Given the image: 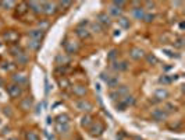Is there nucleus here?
Instances as JSON below:
<instances>
[{"instance_id":"nucleus-8","label":"nucleus","mask_w":185,"mask_h":140,"mask_svg":"<svg viewBox=\"0 0 185 140\" xmlns=\"http://www.w3.org/2000/svg\"><path fill=\"white\" fill-rule=\"evenodd\" d=\"M131 56L134 57V59H141L142 56H143V51H141V49H138V48H134L131 52Z\"/></svg>"},{"instance_id":"nucleus-5","label":"nucleus","mask_w":185,"mask_h":140,"mask_svg":"<svg viewBox=\"0 0 185 140\" xmlns=\"http://www.w3.org/2000/svg\"><path fill=\"white\" fill-rule=\"evenodd\" d=\"M42 7H43V11L45 13H47V14H52V13H54L56 11V6L54 4H52V3H42Z\"/></svg>"},{"instance_id":"nucleus-29","label":"nucleus","mask_w":185,"mask_h":140,"mask_svg":"<svg viewBox=\"0 0 185 140\" xmlns=\"http://www.w3.org/2000/svg\"><path fill=\"white\" fill-rule=\"evenodd\" d=\"M145 18H146V21H152V20H153V15H146Z\"/></svg>"},{"instance_id":"nucleus-19","label":"nucleus","mask_w":185,"mask_h":140,"mask_svg":"<svg viewBox=\"0 0 185 140\" xmlns=\"http://www.w3.org/2000/svg\"><path fill=\"white\" fill-rule=\"evenodd\" d=\"M134 102H135V99H134L132 97H125V99H124V102H122V104L127 107V105H132Z\"/></svg>"},{"instance_id":"nucleus-21","label":"nucleus","mask_w":185,"mask_h":140,"mask_svg":"<svg viewBox=\"0 0 185 140\" xmlns=\"http://www.w3.org/2000/svg\"><path fill=\"white\" fill-rule=\"evenodd\" d=\"M17 60H18V63H25V62H27V56L24 55V53H21V55L17 56Z\"/></svg>"},{"instance_id":"nucleus-23","label":"nucleus","mask_w":185,"mask_h":140,"mask_svg":"<svg viewBox=\"0 0 185 140\" xmlns=\"http://www.w3.org/2000/svg\"><path fill=\"white\" fill-rule=\"evenodd\" d=\"M109 85H111V87H114V85H116V84L118 83V79L117 77H114V79H109Z\"/></svg>"},{"instance_id":"nucleus-7","label":"nucleus","mask_w":185,"mask_h":140,"mask_svg":"<svg viewBox=\"0 0 185 140\" xmlns=\"http://www.w3.org/2000/svg\"><path fill=\"white\" fill-rule=\"evenodd\" d=\"M152 116H153L156 121H163V119L166 118V113H164L162 109H156V111L152 113Z\"/></svg>"},{"instance_id":"nucleus-9","label":"nucleus","mask_w":185,"mask_h":140,"mask_svg":"<svg viewBox=\"0 0 185 140\" xmlns=\"http://www.w3.org/2000/svg\"><path fill=\"white\" fill-rule=\"evenodd\" d=\"M98 18H99V21L102 24H104V25H110V18H109V15H106V14H99V17H98Z\"/></svg>"},{"instance_id":"nucleus-14","label":"nucleus","mask_w":185,"mask_h":140,"mask_svg":"<svg viewBox=\"0 0 185 140\" xmlns=\"http://www.w3.org/2000/svg\"><path fill=\"white\" fill-rule=\"evenodd\" d=\"M14 80H15L17 83H25V81H27V77L24 74H17V76H14Z\"/></svg>"},{"instance_id":"nucleus-15","label":"nucleus","mask_w":185,"mask_h":140,"mask_svg":"<svg viewBox=\"0 0 185 140\" xmlns=\"http://www.w3.org/2000/svg\"><path fill=\"white\" fill-rule=\"evenodd\" d=\"M116 70H125L127 69V62H121V63H116L114 66Z\"/></svg>"},{"instance_id":"nucleus-32","label":"nucleus","mask_w":185,"mask_h":140,"mask_svg":"<svg viewBox=\"0 0 185 140\" xmlns=\"http://www.w3.org/2000/svg\"><path fill=\"white\" fill-rule=\"evenodd\" d=\"M10 140H15V139H10Z\"/></svg>"},{"instance_id":"nucleus-31","label":"nucleus","mask_w":185,"mask_h":140,"mask_svg":"<svg viewBox=\"0 0 185 140\" xmlns=\"http://www.w3.org/2000/svg\"><path fill=\"white\" fill-rule=\"evenodd\" d=\"M148 59H149V62H156V59H154L153 56H149V57H148Z\"/></svg>"},{"instance_id":"nucleus-24","label":"nucleus","mask_w":185,"mask_h":140,"mask_svg":"<svg viewBox=\"0 0 185 140\" xmlns=\"http://www.w3.org/2000/svg\"><path fill=\"white\" fill-rule=\"evenodd\" d=\"M29 46H31L32 49H38V46H39V42L35 41V39H32L31 43H29Z\"/></svg>"},{"instance_id":"nucleus-6","label":"nucleus","mask_w":185,"mask_h":140,"mask_svg":"<svg viewBox=\"0 0 185 140\" xmlns=\"http://www.w3.org/2000/svg\"><path fill=\"white\" fill-rule=\"evenodd\" d=\"M77 107L79 108L81 111H89L90 108H92V105H90L89 102L84 101V99H81V101H78V102H77Z\"/></svg>"},{"instance_id":"nucleus-4","label":"nucleus","mask_w":185,"mask_h":140,"mask_svg":"<svg viewBox=\"0 0 185 140\" xmlns=\"http://www.w3.org/2000/svg\"><path fill=\"white\" fill-rule=\"evenodd\" d=\"M104 130V126L102 125V123H96V125H93V127L90 129V132H92V135H102V132Z\"/></svg>"},{"instance_id":"nucleus-18","label":"nucleus","mask_w":185,"mask_h":140,"mask_svg":"<svg viewBox=\"0 0 185 140\" xmlns=\"http://www.w3.org/2000/svg\"><path fill=\"white\" fill-rule=\"evenodd\" d=\"M118 23L121 24V27H124V28H128L130 27V21L127 18H124V17H121V18L118 20Z\"/></svg>"},{"instance_id":"nucleus-28","label":"nucleus","mask_w":185,"mask_h":140,"mask_svg":"<svg viewBox=\"0 0 185 140\" xmlns=\"http://www.w3.org/2000/svg\"><path fill=\"white\" fill-rule=\"evenodd\" d=\"M113 4L114 6H120V7H121V6H124V1H114Z\"/></svg>"},{"instance_id":"nucleus-22","label":"nucleus","mask_w":185,"mask_h":140,"mask_svg":"<svg viewBox=\"0 0 185 140\" xmlns=\"http://www.w3.org/2000/svg\"><path fill=\"white\" fill-rule=\"evenodd\" d=\"M57 119H59L57 123H67V122H68V116H67V115H61V116H59Z\"/></svg>"},{"instance_id":"nucleus-20","label":"nucleus","mask_w":185,"mask_h":140,"mask_svg":"<svg viewBox=\"0 0 185 140\" xmlns=\"http://www.w3.org/2000/svg\"><path fill=\"white\" fill-rule=\"evenodd\" d=\"M10 51L13 52V55H15V56H18V55H21V53H23L21 49H20L18 46H11V48H10Z\"/></svg>"},{"instance_id":"nucleus-10","label":"nucleus","mask_w":185,"mask_h":140,"mask_svg":"<svg viewBox=\"0 0 185 140\" xmlns=\"http://www.w3.org/2000/svg\"><path fill=\"white\" fill-rule=\"evenodd\" d=\"M74 93L77 94V95H85L86 88L82 87V85H77V87H74Z\"/></svg>"},{"instance_id":"nucleus-26","label":"nucleus","mask_w":185,"mask_h":140,"mask_svg":"<svg viewBox=\"0 0 185 140\" xmlns=\"http://www.w3.org/2000/svg\"><path fill=\"white\" fill-rule=\"evenodd\" d=\"M89 121H90V118H84V119H82V125H88V123H89Z\"/></svg>"},{"instance_id":"nucleus-16","label":"nucleus","mask_w":185,"mask_h":140,"mask_svg":"<svg viewBox=\"0 0 185 140\" xmlns=\"http://www.w3.org/2000/svg\"><path fill=\"white\" fill-rule=\"evenodd\" d=\"M27 140H39V136L36 135L35 132H29L27 135Z\"/></svg>"},{"instance_id":"nucleus-27","label":"nucleus","mask_w":185,"mask_h":140,"mask_svg":"<svg viewBox=\"0 0 185 140\" xmlns=\"http://www.w3.org/2000/svg\"><path fill=\"white\" fill-rule=\"evenodd\" d=\"M114 57H116V51H111L110 52V55H109V59L111 60V59H114Z\"/></svg>"},{"instance_id":"nucleus-11","label":"nucleus","mask_w":185,"mask_h":140,"mask_svg":"<svg viewBox=\"0 0 185 140\" xmlns=\"http://www.w3.org/2000/svg\"><path fill=\"white\" fill-rule=\"evenodd\" d=\"M166 97H167V91H164V90H157L156 91V98L157 99H164Z\"/></svg>"},{"instance_id":"nucleus-12","label":"nucleus","mask_w":185,"mask_h":140,"mask_svg":"<svg viewBox=\"0 0 185 140\" xmlns=\"http://www.w3.org/2000/svg\"><path fill=\"white\" fill-rule=\"evenodd\" d=\"M68 130V125L67 123H57V132H60V133H66V132Z\"/></svg>"},{"instance_id":"nucleus-17","label":"nucleus","mask_w":185,"mask_h":140,"mask_svg":"<svg viewBox=\"0 0 185 140\" xmlns=\"http://www.w3.org/2000/svg\"><path fill=\"white\" fill-rule=\"evenodd\" d=\"M31 104H32V101L29 99V98H27V99H24V101H23V104H21V107H23L24 109H29V107H31Z\"/></svg>"},{"instance_id":"nucleus-2","label":"nucleus","mask_w":185,"mask_h":140,"mask_svg":"<svg viewBox=\"0 0 185 140\" xmlns=\"http://www.w3.org/2000/svg\"><path fill=\"white\" fill-rule=\"evenodd\" d=\"M43 34H45V31H41V29H32V31H29V37H31L32 39H35V41H41V38L43 37Z\"/></svg>"},{"instance_id":"nucleus-13","label":"nucleus","mask_w":185,"mask_h":140,"mask_svg":"<svg viewBox=\"0 0 185 140\" xmlns=\"http://www.w3.org/2000/svg\"><path fill=\"white\" fill-rule=\"evenodd\" d=\"M134 14H135V17L138 20H141V18H143L145 15H143V10L142 9H135L134 10Z\"/></svg>"},{"instance_id":"nucleus-1","label":"nucleus","mask_w":185,"mask_h":140,"mask_svg":"<svg viewBox=\"0 0 185 140\" xmlns=\"http://www.w3.org/2000/svg\"><path fill=\"white\" fill-rule=\"evenodd\" d=\"M7 91H9V94H10V97L11 98H17L18 95H21V88H20V85H17V84L10 85L9 88H7Z\"/></svg>"},{"instance_id":"nucleus-3","label":"nucleus","mask_w":185,"mask_h":140,"mask_svg":"<svg viewBox=\"0 0 185 140\" xmlns=\"http://www.w3.org/2000/svg\"><path fill=\"white\" fill-rule=\"evenodd\" d=\"M4 39L7 42H15L18 39V34L15 31H7L4 34Z\"/></svg>"},{"instance_id":"nucleus-30","label":"nucleus","mask_w":185,"mask_h":140,"mask_svg":"<svg viewBox=\"0 0 185 140\" xmlns=\"http://www.w3.org/2000/svg\"><path fill=\"white\" fill-rule=\"evenodd\" d=\"M13 4V3H11V1H7V3H3V6H6V7H10V6Z\"/></svg>"},{"instance_id":"nucleus-25","label":"nucleus","mask_w":185,"mask_h":140,"mask_svg":"<svg viewBox=\"0 0 185 140\" xmlns=\"http://www.w3.org/2000/svg\"><path fill=\"white\" fill-rule=\"evenodd\" d=\"M110 13H111V14H114V15H118V14H120V13H121V10H120V9H114V7H111V9H110Z\"/></svg>"}]
</instances>
